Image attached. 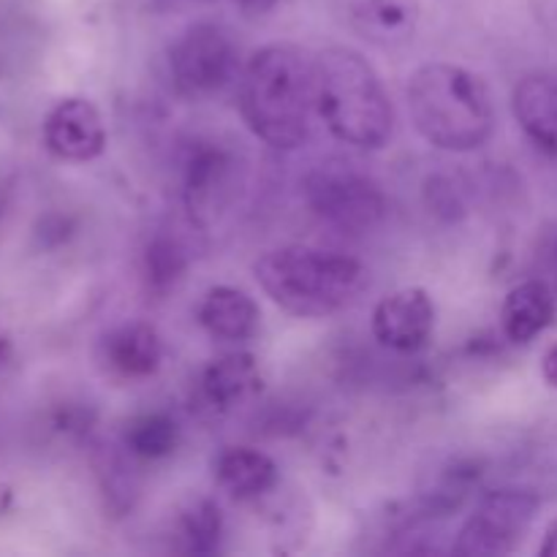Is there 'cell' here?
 Instances as JSON below:
<instances>
[{
    "instance_id": "cell-1",
    "label": "cell",
    "mask_w": 557,
    "mask_h": 557,
    "mask_svg": "<svg viewBox=\"0 0 557 557\" xmlns=\"http://www.w3.org/2000/svg\"><path fill=\"white\" fill-rule=\"evenodd\" d=\"M239 112L264 145L275 150L302 145L315 112V58L297 44L259 49L239 76Z\"/></svg>"
},
{
    "instance_id": "cell-2",
    "label": "cell",
    "mask_w": 557,
    "mask_h": 557,
    "mask_svg": "<svg viewBox=\"0 0 557 557\" xmlns=\"http://www.w3.org/2000/svg\"><path fill=\"white\" fill-rule=\"evenodd\" d=\"M408 109L419 134L438 150H479L495 131L490 87L462 65H422L408 82Z\"/></svg>"
},
{
    "instance_id": "cell-3",
    "label": "cell",
    "mask_w": 557,
    "mask_h": 557,
    "mask_svg": "<svg viewBox=\"0 0 557 557\" xmlns=\"http://www.w3.org/2000/svg\"><path fill=\"white\" fill-rule=\"evenodd\" d=\"M315 112L337 141L359 150L384 147L395 123L375 69L348 47H330L315 58Z\"/></svg>"
},
{
    "instance_id": "cell-4",
    "label": "cell",
    "mask_w": 557,
    "mask_h": 557,
    "mask_svg": "<svg viewBox=\"0 0 557 557\" xmlns=\"http://www.w3.org/2000/svg\"><path fill=\"white\" fill-rule=\"evenodd\" d=\"M253 272L267 297L299 319L341 313L368 283V270L351 256L302 245L267 250Z\"/></svg>"
},
{
    "instance_id": "cell-5",
    "label": "cell",
    "mask_w": 557,
    "mask_h": 557,
    "mask_svg": "<svg viewBox=\"0 0 557 557\" xmlns=\"http://www.w3.org/2000/svg\"><path fill=\"white\" fill-rule=\"evenodd\" d=\"M305 199L310 210L343 234H364L386 218V196L362 172L343 163H321L305 180Z\"/></svg>"
},
{
    "instance_id": "cell-6",
    "label": "cell",
    "mask_w": 557,
    "mask_h": 557,
    "mask_svg": "<svg viewBox=\"0 0 557 557\" xmlns=\"http://www.w3.org/2000/svg\"><path fill=\"white\" fill-rule=\"evenodd\" d=\"M539 515V498L528 490H495L479 500L476 511L468 517L457 533L455 555L498 557L515 553L525 539L528 528Z\"/></svg>"
},
{
    "instance_id": "cell-7",
    "label": "cell",
    "mask_w": 557,
    "mask_h": 557,
    "mask_svg": "<svg viewBox=\"0 0 557 557\" xmlns=\"http://www.w3.org/2000/svg\"><path fill=\"white\" fill-rule=\"evenodd\" d=\"M169 69L177 92L188 98H207L223 90L237 74V44L221 25L199 22L174 41Z\"/></svg>"
},
{
    "instance_id": "cell-8",
    "label": "cell",
    "mask_w": 557,
    "mask_h": 557,
    "mask_svg": "<svg viewBox=\"0 0 557 557\" xmlns=\"http://www.w3.org/2000/svg\"><path fill=\"white\" fill-rule=\"evenodd\" d=\"M435 330V302L424 288H400L381 299L373 310V335L384 348L417 354Z\"/></svg>"
},
{
    "instance_id": "cell-9",
    "label": "cell",
    "mask_w": 557,
    "mask_h": 557,
    "mask_svg": "<svg viewBox=\"0 0 557 557\" xmlns=\"http://www.w3.org/2000/svg\"><path fill=\"white\" fill-rule=\"evenodd\" d=\"M44 145L60 161H92L107 147V128L87 98H63L44 120Z\"/></svg>"
},
{
    "instance_id": "cell-10",
    "label": "cell",
    "mask_w": 557,
    "mask_h": 557,
    "mask_svg": "<svg viewBox=\"0 0 557 557\" xmlns=\"http://www.w3.org/2000/svg\"><path fill=\"white\" fill-rule=\"evenodd\" d=\"M234 158L212 141H201L185 161V205L190 215L205 221L232 196Z\"/></svg>"
},
{
    "instance_id": "cell-11",
    "label": "cell",
    "mask_w": 557,
    "mask_h": 557,
    "mask_svg": "<svg viewBox=\"0 0 557 557\" xmlns=\"http://www.w3.org/2000/svg\"><path fill=\"white\" fill-rule=\"evenodd\" d=\"M163 359V343L156 326L131 321L107 332L101 341V362L114 379L145 381L158 373Z\"/></svg>"
},
{
    "instance_id": "cell-12",
    "label": "cell",
    "mask_w": 557,
    "mask_h": 557,
    "mask_svg": "<svg viewBox=\"0 0 557 557\" xmlns=\"http://www.w3.org/2000/svg\"><path fill=\"white\" fill-rule=\"evenodd\" d=\"M261 384H264V375H261L253 354L237 351L207 364L205 373H201L199 389L201 400L212 411H232V408L253 400L261 392Z\"/></svg>"
},
{
    "instance_id": "cell-13",
    "label": "cell",
    "mask_w": 557,
    "mask_h": 557,
    "mask_svg": "<svg viewBox=\"0 0 557 557\" xmlns=\"http://www.w3.org/2000/svg\"><path fill=\"white\" fill-rule=\"evenodd\" d=\"M511 109L528 139L547 156L557 158V79L531 74L515 87Z\"/></svg>"
},
{
    "instance_id": "cell-14",
    "label": "cell",
    "mask_w": 557,
    "mask_h": 557,
    "mask_svg": "<svg viewBox=\"0 0 557 557\" xmlns=\"http://www.w3.org/2000/svg\"><path fill=\"white\" fill-rule=\"evenodd\" d=\"M259 305L248 292L234 286H215L199 305V324L207 335L223 343H245L259 332Z\"/></svg>"
},
{
    "instance_id": "cell-15",
    "label": "cell",
    "mask_w": 557,
    "mask_h": 557,
    "mask_svg": "<svg viewBox=\"0 0 557 557\" xmlns=\"http://www.w3.org/2000/svg\"><path fill=\"white\" fill-rule=\"evenodd\" d=\"M557 313V294L542 281H525L511 288L500 308V326L504 335L517 346L536 341L549 330Z\"/></svg>"
},
{
    "instance_id": "cell-16",
    "label": "cell",
    "mask_w": 557,
    "mask_h": 557,
    "mask_svg": "<svg viewBox=\"0 0 557 557\" xmlns=\"http://www.w3.org/2000/svg\"><path fill=\"white\" fill-rule=\"evenodd\" d=\"M215 479L234 500H259L277 484V466L264 451L234 446L215 460Z\"/></svg>"
},
{
    "instance_id": "cell-17",
    "label": "cell",
    "mask_w": 557,
    "mask_h": 557,
    "mask_svg": "<svg viewBox=\"0 0 557 557\" xmlns=\"http://www.w3.org/2000/svg\"><path fill=\"white\" fill-rule=\"evenodd\" d=\"M351 22L368 41L395 47L417 30V0H351Z\"/></svg>"
},
{
    "instance_id": "cell-18",
    "label": "cell",
    "mask_w": 557,
    "mask_h": 557,
    "mask_svg": "<svg viewBox=\"0 0 557 557\" xmlns=\"http://www.w3.org/2000/svg\"><path fill=\"white\" fill-rule=\"evenodd\" d=\"M180 444V428L166 413H145L125 428L123 446L131 457L145 462L163 460Z\"/></svg>"
},
{
    "instance_id": "cell-19",
    "label": "cell",
    "mask_w": 557,
    "mask_h": 557,
    "mask_svg": "<svg viewBox=\"0 0 557 557\" xmlns=\"http://www.w3.org/2000/svg\"><path fill=\"white\" fill-rule=\"evenodd\" d=\"M188 272V250L177 237L158 234L150 239L145 250V281L152 294L174 292Z\"/></svg>"
},
{
    "instance_id": "cell-20",
    "label": "cell",
    "mask_w": 557,
    "mask_h": 557,
    "mask_svg": "<svg viewBox=\"0 0 557 557\" xmlns=\"http://www.w3.org/2000/svg\"><path fill=\"white\" fill-rule=\"evenodd\" d=\"M223 536V517L212 500H190L180 515V539L185 553L210 555L218 549Z\"/></svg>"
},
{
    "instance_id": "cell-21",
    "label": "cell",
    "mask_w": 557,
    "mask_h": 557,
    "mask_svg": "<svg viewBox=\"0 0 557 557\" xmlns=\"http://www.w3.org/2000/svg\"><path fill=\"white\" fill-rule=\"evenodd\" d=\"M542 373H544V381H547L553 389H557V343L553 348H549L547 354H544L542 359Z\"/></svg>"
},
{
    "instance_id": "cell-22",
    "label": "cell",
    "mask_w": 557,
    "mask_h": 557,
    "mask_svg": "<svg viewBox=\"0 0 557 557\" xmlns=\"http://www.w3.org/2000/svg\"><path fill=\"white\" fill-rule=\"evenodd\" d=\"M237 5L248 14H267L270 9H275L277 0H237Z\"/></svg>"
},
{
    "instance_id": "cell-23",
    "label": "cell",
    "mask_w": 557,
    "mask_h": 557,
    "mask_svg": "<svg viewBox=\"0 0 557 557\" xmlns=\"http://www.w3.org/2000/svg\"><path fill=\"white\" fill-rule=\"evenodd\" d=\"M539 555L557 557V520L547 528V536H544V544H542V547H539Z\"/></svg>"
},
{
    "instance_id": "cell-24",
    "label": "cell",
    "mask_w": 557,
    "mask_h": 557,
    "mask_svg": "<svg viewBox=\"0 0 557 557\" xmlns=\"http://www.w3.org/2000/svg\"><path fill=\"white\" fill-rule=\"evenodd\" d=\"M11 357H14V343H11L9 332L0 326V368H5L11 362Z\"/></svg>"
},
{
    "instance_id": "cell-25",
    "label": "cell",
    "mask_w": 557,
    "mask_h": 557,
    "mask_svg": "<svg viewBox=\"0 0 557 557\" xmlns=\"http://www.w3.org/2000/svg\"><path fill=\"white\" fill-rule=\"evenodd\" d=\"M555 294H557V283H555Z\"/></svg>"
}]
</instances>
